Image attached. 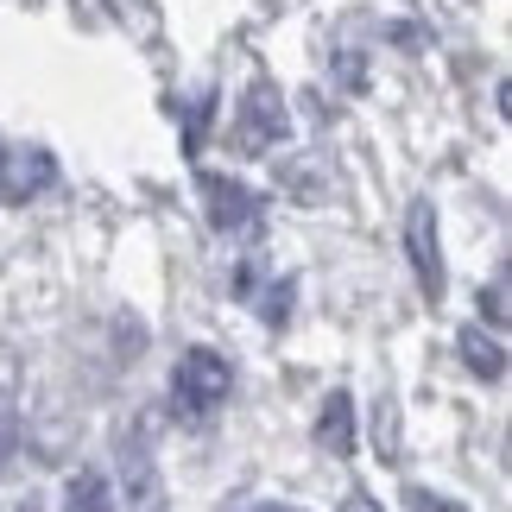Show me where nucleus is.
<instances>
[{"mask_svg":"<svg viewBox=\"0 0 512 512\" xmlns=\"http://www.w3.org/2000/svg\"><path fill=\"white\" fill-rule=\"evenodd\" d=\"M228 386H234V373H228V361L215 348H184L177 354V367H171L177 418H209V411L228 399Z\"/></svg>","mask_w":512,"mask_h":512,"instance_id":"f257e3e1","label":"nucleus"},{"mask_svg":"<svg viewBox=\"0 0 512 512\" xmlns=\"http://www.w3.org/2000/svg\"><path fill=\"white\" fill-rule=\"evenodd\" d=\"M405 247H411V266H418V285L430 298H443V253H437V215H430V203H411Z\"/></svg>","mask_w":512,"mask_h":512,"instance_id":"f03ea898","label":"nucleus"},{"mask_svg":"<svg viewBox=\"0 0 512 512\" xmlns=\"http://www.w3.org/2000/svg\"><path fill=\"white\" fill-rule=\"evenodd\" d=\"M209 222L228 228V234H253L260 228V203H253L247 184H234V177H209Z\"/></svg>","mask_w":512,"mask_h":512,"instance_id":"7ed1b4c3","label":"nucleus"},{"mask_svg":"<svg viewBox=\"0 0 512 512\" xmlns=\"http://www.w3.org/2000/svg\"><path fill=\"white\" fill-rule=\"evenodd\" d=\"M279 133H285V102H279V89H272V83H253L247 102H241V140H247V146H272Z\"/></svg>","mask_w":512,"mask_h":512,"instance_id":"20e7f679","label":"nucleus"},{"mask_svg":"<svg viewBox=\"0 0 512 512\" xmlns=\"http://www.w3.org/2000/svg\"><path fill=\"white\" fill-rule=\"evenodd\" d=\"M45 177H51V159H45V152L0 146V203H19V196H32Z\"/></svg>","mask_w":512,"mask_h":512,"instance_id":"39448f33","label":"nucleus"},{"mask_svg":"<svg viewBox=\"0 0 512 512\" xmlns=\"http://www.w3.org/2000/svg\"><path fill=\"white\" fill-rule=\"evenodd\" d=\"M323 443L329 449H336V456H348V449H354V405H348V392H336V399H329L323 405Z\"/></svg>","mask_w":512,"mask_h":512,"instance_id":"423d86ee","label":"nucleus"},{"mask_svg":"<svg viewBox=\"0 0 512 512\" xmlns=\"http://www.w3.org/2000/svg\"><path fill=\"white\" fill-rule=\"evenodd\" d=\"M462 354H468V367H475L481 380H506V354H500V342L487 336V329H468V336H462Z\"/></svg>","mask_w":512,"mask_h":512,"instance_id":"0eeeda50","label":"nucleus"},{"mask_svg":"<svg viewBox=\"0 0 512 512\" xmlns=\"http://www.w3.org/2000/svg\"><path fill=\"white\" fill-rule=\"evenodd\" d=\"M70 512H114V487L95 475V468H89V475H76L70 481Z\"/></svg>","mask_w":512,"mask_h":512,"instance_id":"6e6552de","label":"nucleus"},{"mask_svg":"<svg viewBox=\"0 0 512 512\" xmlns=\"http://www.w3.org/2000/svg\"><path fill=\"white\" fill-rule=\"evenodd\" d=\"M487 323H506V279H494V291H487Z\"/></svg>","mask_w":512,"mask_h":512,"instance_id":"1a4fd4ad","label":"nucleus"},{"mask_svg":"<svg viewBox=\"0 0 512 512\" xmlns=\"http://www.w3.org/2000/svg\"><path fill=\"white\" fill-rule=\"evenodd\" d=\"M13 449H19V424L7 418V411H0V462H7V456H13Z\"/></svg>","mask_w":512,"mask_h":512,"instance_id":"9d476101","label":"nucleus"},{"mask_svg":"<svg viewBox=\"0 0 512 512\" xmlns=\"http://www.w3.org/2000/svg\"><path fill=\"white\" fill-rule=\"evenodd\" d=\"M253 512H285V506H253Z\"/></svg>","mask_w":512,"mask_h":512,"instance_id":"9b49d317","label":"nucleus"}]
</instances>
